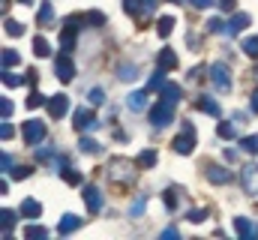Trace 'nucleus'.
<instances>
[{
  "label": "nucleus",
  "mask_w": 258,
  "mask_h": 240,
  "mask_svg": "<svg viewBox=\"0 0 258 240\" xmlns=\"http://www.w3.org/2000/svg\"><path fill=\"white\" fill-rule=\"evenodd\" d=\"M81 198H84V204H87L90 213H99V210H102V192H99L96 186H84Z\"/></svg>",
  "instance_id": "0eeeda50"
},
{
  "label": "nucleus",
  "mask_w": 258,
  "mask_h": 240,
  "mask_svg": "<svg viewBox=\"0 0 258 240\" xmlns=\"http://www.w3.org/2000/svg\"><path fill=\"white\" fill-rule=\"evenodd\" d=\"M18 3H30V0H18Z\"/></svg>",
  "instance_id": "5fc2aeb1"
},
{
  "label": "nucleus",
  "mask_w": 258,
  "mask_h": 240,
  "mask_svg": "<svg viewBox=\"0 0 258 240\" xmlns=\"http://www.w3.org/2000/svg\"><path fill=\"white\" fill-rule=\"evenodd\" d=\"M246 24H249V15L246 12H234L231 21H228V33H240V30H246Z\"/></svg>",
  "instance_id": "a211bd4d"
},
{
  "label": "nucleus",
  "mask_w": 258,
  "mask_h": 240,
  "mask_svg": "<svg viewBox=\"0 0 258 240\" xmlns=\"http://www.w3.org/2000/svg\"><path fill=\"white\" fill-rule=\"evenodd\" d=\"M87 24H90V27H102V24H105V15H102L99 9H90V12H87Z\"/></svg>",
  "instance_id": "f704fd0d"
},
{
  "label": "nucleus",
  "mask_w": 258,
  "mask_h": 240,
  "mask_svg": "<svg viewBox=\"0 0 258 240\" xmlns=\"http://www.w3.org/2000/svg\"><path fill=\"white\" fill-rule=\"evenodd\" d=\"M12 111H15V105H12V102H9V99L3 96V99H0V114H3V120L12 117Z\"/></svg>",
  "instance_id": "79ce46f5"
},
{
  "label": "nucleus",
  "mask_w": 258,
  "mask_h": 240,
  "mask_svg": "<svg viewBox=\"0 0 258 240\" xmlns=\"http://www.w3.org/2000/svg\"><path fill=\"white\" fill-rule=\"evenodd\" d=\"M3 84H6V87H21L24 78H21V75H12L9 69H3Z\"/></svg>",
  "instance_id": "c9c22d12"
},
{
  "label": "nucleus",
  "mask_w": 258,
  "mask_h": 240,
  "mask_svg": "<svg viewBox=\"0 0 258 240\" xmlns=\"http://www.w3.org/2000/svg\"><path fill=\"white\" fill-rule=\"evenodd\" d=\"M102 102H105L102 87H93V90H90V105H102Z\"/></svg>",
  "instance_id": "37998d69"
},
{
  "label": "nucleus",
  "mask_w": 258,
  "mask_h": 240,
  "mask_svg": "<svg viewBox=\"0 0 258 240\" xmlns=\"http://www.w3.org/2000/svg\"><path fill=\"white\" fill-rule=\"evenodd\" d=\"M126 105L132 108V111H144V108H147V90H135V93H129Z\"/></svg>",
  "instance_id": "f3484780"
},
{
  "label": "nucleus",
  "mask_w": 258,
  "mask_h": 240,
  "mask_svg": "<svg viewBox=\"0 0 258 240\" xmlns=\"http://www.w3.org/2000/svg\"><path fill=\"white\" fill-rule=\"evenodd\" d=\"M18 51L15 48H3V69H12V66H18Z\"/></svg>",
  "instance_id": "c756f323"
},
{
  "label": "nucleus",
  "mask_w": 258,
  "mask_h": 240,
  "mask_svg": "<svg viewBox=\"0 0 258 240\" xmlns=\"http://www.w3.org/2000/svg\"><path fill=\"white\" fill-rule=\"evenodd\" d=\"M234 6H237V0H219V9H222V12H231Z\"/></svg>",
  "instance_id": "8fccbe9b"
},
{
  "label": "nucleus",
  "mask_w": 258,
  "mask_h": 240,
  "mask_svg": "<svg viewBox=\"0 0 258 240\" xmlns=\"http://www.w3.org/2000/svg\"><path fill=\"white\" fill-rule=\"evenodd\" d=\"M192 150H195V126L189 120H183V123H180V132H177V138H174V153L189 156Z\"/></svg>",
  "instance_id": "f257e3e1"
},
{
  "label": "nucleus",
  "mask_w": 258,
  "mask_h": 240,
  "mask_svg": "<svg viewBox=\"0 0 258 240\" xmlns=\"http://www.w3.org/2000/svg\"><path fill=\"white\" fill-rule=\"evenodd\" d=\"M243 54L246 57H258V36H249V39H243Z\"/></svg>",
  "instance_id": "7c9ffc66"
},
{
  "label": "nucleus",
  "mask_w": 258,
  "mask_h": 240,
  "mask_svg": "<svg viewBox=\"0 0 258 240\" xmlns=\"http://www.w3.org/2000/svg\"><path fill=\"white\" fill-rule=\"evenodd\" d=\"M186 219L198 225V222H204V219H207V210H201V207H195V210H189V213H186Z\"/></svg>",
  "instance_id": "a19ab883"
},
{
  "label": "nucleus",
  "mask_w": 258,
  "mask_h": 240,
  "mask_svg": "<svg viewBox=\"0 0 258 240\" xmlns=\"http://www.w3.org/2000/svg\"><path fill=\"white\" fill-rule=\"evenodd\" d=\"M198 108H201V111H207L210 117H219V102H216V99H210V96L198 99Z\"/></svg>",
  "instance_id": "a878e982"
},
{
  "label": "nucleus",
  "mask_w": 258,
  "mask_h": 240,
  "mask_svg": "<svg viewBox=\"0 0 258 240\" xmlns=\"http://www.w3.org/2000/svg\"><path fill=\"white\" fill-rule=\"evenodd\" d=\"M189 3H192L195 9H207V6H210L213 0H189Z\"/></svg>",
  "instance_id": "3c124183"
},
{
  "label": "nucleus",
  "mask_w": 258,
  "mask_h": 240,
  "mask_svg": "<svg viewBox=\"0 0 258 240\" xmlns=\"http://www.w3.org/2000/svg\"><path fill=\"white\" fill-rule=\"evenodd\" d=\"M156 63H159L162 69H168V72H171V69L177 66V54H174L171 48H162V51H159V57H156Z\"/></svg>",
  "instance_id": "aec40b11"
},
{
  "label": "nucleus",
  "mask_w": 258,
  "mask_h": 240,
  "mask_svg": "<svg viewBox=\"0 0 258 240\" xmlns=\"http://www.w3.org/2000/svg\"><path fill=\"white\" fill-rule=\"evenodd\" d=\"M9 174H12V180H24V177L33 174V168H30V165H18V168H12Z\"/></svg>",
  "instance_id": "58836bf2"
},
{
  "label": "nucleus",
  "mask_w": 258,
  "mask_h": 240,
  "mask_svg": "<svg viewBox=\"0 0 258 240\" xmlns=\"http://www.w3.org/2000/svg\"><path fill=\"white\" fill-rule=\"evenodd\" d=\"M21 213V210H18ZM18 213L15 210H0V225H3V240H9L12 237V228H15V222H18Z\"/></svg>",
  "instance_id": "f8f14e48"
},
{
  "label": "nucleus",
  "mask_w": 258,
  "mask_h": 240,
  "mask_svg": "<svg viewBox=\"0 0 258 240\" xmlns=\"http://www.w3.org/2000/svg\"><path fill=\"white\" fill-rule=\"evenodd\" d=\"M60 48H63V54H69V51L75 48V30H72V27H63V33H60Z\"/></svg>",
  "instance_id": "5701e85b"
},
{
  "label": "nucleus",
  "mask_w": 258,
  "mask_h": 240,
  "mask_svg": "<svg viewBox=\"0 0 258 240\" xmlns=\"http://www.w3.org/2000/svg\"><path fill=\"white\" fill-rule=\"evenodd\" d=\"M78 225H81V216L66 213V216H60V222H57V234H72Z\"/></svg>",
  "instance_id": "dca6fc26"
},
{
  "label": "nucleus",
  "mask_w": 258,
  "mask_h": 240,
  "mask_svg": "<svg viewBox=\"0 0 258 240\" xmlns=\"http://www.w3.org/2000/svg\"><path fill=\"white\" fill-rule=\"evenodd\" d=\"M24 237H27V240H45V237H48V231H45L42 225H30V228L24 231Z\"/></svg>",
  "instance_id": "72a5a7b5"
},
{
  "label": "nucleus",
  "mask_w": 258,
  "mask_h": 240,
  "mask_svg": "<svg viewBox=\"0 0 258 240\" xmlns=\"http://www.w3.org/2000/svg\"><path fill=\"white\" fill-rule=\"evenodd\" d=\"M144 204H147V198H144V195H141V198H135V204L129 207V213H132V216H141V213H144Z\"/></svg>",
  "instance_id": "c03bdc74"
},
{
  "label": "nucleus",
  "mask_w": 258,
  "mask_h": 240,
  "mask_svg": "<svg viewBox=\"0 0 258 240\" xmlns=\"http://www.w3.org/2000/svg\"><path fill=\"white\" fill-rule=\"evenodd\" d=\"M42 138H45V123H42V120H27V123H24V141L36 147Z\"/></svg>",
  "instance_id": "39448f33"
},
{
  "label": "nucleus",
  "mask_w": 258,
  "mask_h": 240,
  "mask_svg": "<svg viewBox=\"0 0 258 240\" xmlns=\"http://www.w3.org/2000/svg\"><path fill=\"white\" fill-rule=\"evenodd\" d=\"M234 126H237V123H225V120H222V123L216 126L219 138H234V135H237V129H234Z\"/></svg>",
  "instance_id": "473e14b6"
},
{
  "label": "nucleus",
  "mask_w": 258,
  "mask_h": 240,
  "mask_svg": "<svg viewBox=\"0 0 258 240\" xmlns=\"http://www.w3.org/2000/svg\"><path fill=\"white\" fill-rule=\"evenodd\" d=\"M234 228H237V234H240L243 240H255L258 237V228L246 219V216H237V219H234Z\"/></svg>",
  "instance_id": "ddd939ff"
},
{
  "label": "nucleus",
  "mask_w": 258,
  "mask_h": 240,
  "mask_svg": "<svg viewBox=\"0 0 258 240\" xmlns=\"http://www.w3.org/2000/svg\"><path fill=\"white\" fill-rule=\"evenodd\" d=\"M72 126L78 129V132H87V129H93V126H99V120L93 117V111L90 108H75V120H72Z\"/></svg>",
  "instance_id": "423d86ee"
},
{
  "label": "nucleus",
  "mask_w": 258,
  "mask_h": 240,
  "mask_svg": "<svg viewBox=\"0 0 258 240\" xmlns=\"http://www.w3.org/2000/svg\"><path fill=\"white\" fill-rule=\"evenodd\" d=\"M165 204H168V210L177 207V189H165Z\"/></svg>",
  "instance_id": "a18cd8bd"
},
{
  "label": "nucleus",
  "mask_w": 258,
  "mask_h": 240,
  "mask_svg": "<svg viewBox=\"0 0 258 240\" xmlns=\"http://www.w3.org/2000/svg\"><path fill=\"white\" fill-rule=\"evenodd\" d=\"M36 156H39V159L45 162V159H54V150H51V147H42V150H39Z\"/></svg>",
  "instance_id": "de8ad7c7"
},
{
  "label": "nucleus",
  "mask_w": 258,
  "mask_h": 240,
  "mask_svg": "<svg viewBox=\"0 0 258 240\" xmlns=\"http://www.w3.org/2000/svg\"><path fill=\"white\" fill-rule=\"evenodd\" d=\"M168 3H174V6H180V3H183V0H168Z\"/></svg>",
  "instance_id": "864d4df0"
},
{
  "label": "nucleus",
  "mask_w": 258,
  "mask_h": 240,
  "mask_svg": "<svg viewBox=\"0 0 258 240\" xmlns=\"http://www.w3.org/2000/svg\"><path fill=\"white\" fill-rule=\"evenodd\" d=\"M249 108H252V114H255V111H258V90H255V93H252V102H249Z\"/></svg>",
  "instance_id": "603ef678"
},
{
  "label": "nucleus",
  "mask_w": 258,
  "mask_h": 240,
  "mask_svg": "<svg viewBox=\"0 0 258 240\" xmlns=\"http://www.w3.org/2000/svg\"><path fill=\"white\" fill-rule=\"evenodd\" d=\"M0 162H3V171L9 174V171H12V156H9V153H3V156H0Z\"/></svg>",
  "instance_id": "09e8293b"
},
{
  "label": "nucleus",
  "mask_w": 258,
  "mask_h": 240,
  "mask_svg": "<svg viewBox=\"0 0 258 240\" xmlns=\"http://www.w3.org/2000/svg\"><path fill=\"white\" fill-rule=\"evenodd\" d=\"M210 81L216 84V90H231V75H228L225 63H213L210 66Z\"/></svg>",
  "instance_id": "20e7f679"
},
{
  "label": "nucleus",
  "mask_w": 258,
  "mask_h": 240,
  "mask_svg": "<svg viewBox=\"0 0 258 240\" xmlns=\"http://www.w3.org/2000/svg\"><path fill=\"white\" fill-rule=\"evenodd\" d=\"M42 105H48V99H45L39 90H33V93L27 96V108H42Z\"/></svg>",
  "instance_id": "2f4dec72"
},
{
  "label": "nucleus",
  "mask_w": 258,
  "mask_h": 240,
  "mask_svg": "<svg viewBox=\"0 0 258 240\" xmlns=\"http://www.w3.org/2000/svg\"><path fill=\"white\" fill-rule=\"evenodd\" d=\"M18 210H21V216H27V219H39V216H42V204H39L36 198H24Z\"/></svg>",
  "instance_id": "2eb2a0df"
},
{
  "label": "nucleus",
  "mask_w": 258,
  "mask_h": 240,
  "mask_svg": "<svg viewBox=\"0 0 258 240\" xmlns=\"http://www.w3.org/2000/svg\"><path fill=\"white\" fill-rule=\"evenodd\" d=\"M0 135H3V141H9V138L15 135V129H12V123H9V120H3V126H0Z\"/></svg>",
  "instance_id": "49530a36"
},
{
  "label": "nucleus",
  "mask_w": 258,
  "mask_h": 240,
  "mask_svg": "<svg viewBox=\"0 0 258 240\" xmlns=\"http://www.w3.org/2000/svg\"><path fill=\"white\" fill-rule=\"evenodd\" d=\"M36 24H39V27H51V24H54V6H51V0H42L39 15H36Z\"/></svg>",
  "instance_id": "4468645a"
},
{
  "label": "nucleus",
  "mask_w": 258,
  "mask_h": 240,
  "mask_svg": "<svg viewBox=\"0 0 258 240\" xmlns=\"http://www.w3.org/2000/svg\"><path fill=\"white\" fill-rule=\"evenodd\" d=\"M174 105H177V102H171V99H165V96H162V99L150 108V123H153V126H159V129H162V126H168V123L174 120Z\"/></svg>",
  "instance_id": "f03ea898"
},
{
  "label": "nucleus",
  "mask_w": 258,
  "mask_h": 240,
  "mask_svg": "<svg viewBox=\"0 0 258 240\" xmlns=\"http://www.w3.org/2000/svg\"><path fill=\"white\" fill-rule=\"evenodd\" d=\"M159 93H162L165 99H171V102H180V84H174V81H165Z\"/></svg>",
  "instance_id": "4be33fe9"
},
{
  "label": "nucleus",
  "mask_w": 258,
  "mask_h": 240,
  "mask_svg": "<svg viewBox=\"0 0 258 240\" xmlns=\"http://www.w3.org/2000/svg\"><path fill=\"white\" fill-rule=\"evenodd\" d=\"M123 9H126V15H141V12H147V3L144 0H123Z\"/></svg>",
  "instance_id": "bb28decb"
},
{
  "label": "nucleus",
  "mask_w": 258,
  "mask_h": 240,
  "mask_svg": "<svg viewBox=\"0 0 258 240\" xmlns=\"http://www.w3.org/2000/svg\"><path fill=\"white\" fill-rule=\"evenodd\" d=\"M165 72H168V69L159 66V69L150 75V90H162V84H165Z\"/></svg>",
  "instance_id": "c85d7f7f"
},
{
  "label": "nucleus",
  "mask_w": 258,
  "mask_h": 240,
  "mask_svg": "<svg viewBox=\"0 0 258 240\" xmlns=\"http://www.w3.org/2000/svg\"><path fill=\"white\" fill-rule=\"evenodd\" d=\"M156 159H159V156H156V150H141V153L135 156V165H138V168H153V165H156Z\"/></svg>",
  "instance_id": "6ab92c4d"
},
{
  "label": "nucleus",
  "mask_w": 258,
  "mask_h": 240,
  "mask_svg": "<svg viewBox=\"0 0 258 240\" xmlns=\"http://www.w3.org/2000/svg\"><path fill=\"white\" fill-rule=\"evenodd\" d=\"M45 108H48V114H51L54 120H57V117H63L66 111H69V96H63V93H60V96H51Z\"/></svg>",
  "instance_id": "9b49d317"
},
{
  "label": "nucleus",
  "mask_w": 258,
  "mask_h": 240,
  "mask_svg": "<svg viewBox=\"0 0 258 240\" xmlns=\"http://www.w3.org/2000/svg\"><path fill=\"white\" fill-rule=\"evenodd\" d=\"M54 72H57V78H60V81H72V78H75V66H72V60H69V54H60V57H57V63H54Z\"/></svg>",
  "instance_id": "1a4fd4ad"
},
{
  "label": "nucleus",
  "mask_w": 258,
  "mask_h": 240,
  "mask_svg": "<svg viewBox=\"0 0 258 240\" xmlns=\"http://www.w3.org/2000/svg\"><path fill=\"white\" fill-rule=\"evenodd\" d=\"M78 150H81V153H99L102 147H99V141H93V138L81 135V141H78Z\"/></svg>",
  "instance_id": "cd10ccee"
},
{
  "label": "nucleus",
  "mask_w": 258,
  "mask_h": 240,
  "mask_svg": "<svg viewBox=\"0 0 258 240\" xmlns=\"http://www.w3.org/2000/svg\"><path fill=\"white\" fill-rule=\"evenodd\" d=\"M33 54H36V57H51V45H48V39L36 36V39H33Z\"/></svg>",
  "instance_id": "393cba45"
},
{
  "label": "nucleus",
  "mask_w": 258,
  "mask_h": 240,
  "mask_svg": "<svg viewBox=\"0 0 258 240\" xmlns=\"http://www.w3.org/2000/svg\"><path fill=\"white\" fill-rule=\"evenodd\" d=\"M240 147H243L246 153H258V135H246V138L240 141Z\"/></svg>",
  "instance_id": "4c0bfd02"
},
{
  "label": "nucleus",
  "mask_w": 258,
  "mask_h": 240,
  "mask_svg": "<svg viewBox=\"0 0 258 240\" xmlns=\"http://www.w3.org/2000/svg\"><path fill=\"white\" fill-rule=\"evenodd\" d=\"M240 180H243V189L249 195H258V165H246L240 171Z\"/></svg>",
  "instance_id": "9d476101"
},
{
  "label": "nucleus",
  "mask_w": 258,
  "mask_h": 240,
  "mask_svg": "<svg viewBox=\"0 0 258 240\" xmlns=\"http://www.w3.org/2000/svg\"><path fill=\"white\" fill-rule=\"evenodd\" d=\"M132 168H138V165H132L129 159H111V162H108V177L120 180V183H132V177H135Z\"/></svg>",
  "instance_id": "7ed1b4c3"
},
{
  "label": "nucleus",
  "mask_w": 258,
  "mask_h": 240,
  "mask_svg": "<svg viewBox=\"0 0 258 240\" xmlns=\"http://www.w3.org/2000/svg\"><path fill=\"white\" fill-rule=\"evenodd\" d=\"M204 177L210 180L213 186H222V183H231V171L222 168V165H207L204 168Z\"/></svg>",
  "instance_id": "6e6552de"
},
{
  "label": "nucleus",
  "mask_w": 258,
  "mask_h": 240,
  "mask_svg": "<svg viewBox=\"0 0 258 240\" xmlns=\"http://www.w3.org/2000/svg\"><path fill=\"white\" fill-rule=\"evenodd\" d=\"M117 78H120V81H135V78H138V72H135V66L123 63V66H120V72H117Z\"/></svg>",
  "instance_id": "e433bc0d"
},
{
  "label": "nucleus",
  "mask_w": 258,
  "mask_h": 240,
  "mask_svg": "<svg viewBox=\"0 0 258 240\" xmlns=\"http://www.w3.org/2000/svg\"><path fill=\"white\" fill-rule=\"evenodd\" d=\"M3 30H6L9 36H15V39H18V36H24V24H21V21H15V18H6V21H3Z\"/></svg>",
  "instance_id": "b1692460"
},
{
  "label": "nucleus",
  "mask_w": 258,
  "mask_h": 240,
  "mask_svg": "<svg viewBox=\"0 0 258 240\" xmlns=\"http://www.w3.org/2000/svg\"><path fill=\"white\" fill-rule=\"evenodd\" d=\"M171 30H174V18H171V15H162V18H159V24H156V33H159L162 39H168V36H171Z\"/></svg>",
  "instance_id": "412c9836"
},
{
  "label": "nucleus",
  "mask_w": 258,
  "mask_h": 240,
  "mask_svg": "<svg viewBox=\"0 0 258 240\" xmlns=\"http://www.w3.org/2000/svg\"><path fill=\"white\" fill-rule=\"evenodd\" d=\"M207 30H210V33H228V27L222 24V18H210V21H207Z\"/></svg>",
  "instance_id": "ea45409f"
}]
</instances>
